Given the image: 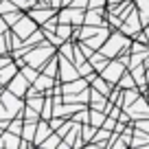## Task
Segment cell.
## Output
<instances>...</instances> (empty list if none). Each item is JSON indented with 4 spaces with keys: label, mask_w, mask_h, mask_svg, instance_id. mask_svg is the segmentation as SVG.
Instances as JSON below:
<instances>
[{
    "label": "cell",
    "mask_w": 149,
    "mask_h": 149,
    "mask_svg": "<svg viewBox=\"0 0 149 149\" xmlns=\"http://www.w3.org/2000/svg\"><path fill=\"white\" fill-rule=\"evenodd\" d=\"M35 20L29 15V18H20L18 22L13 24V33L20 37V40H26V37H31L33 33H35Z\"/></svg>",
    "instance_id": "1"
},
{
    "label": "cell",
    "mask_w": 149,
    "mask_h": 149,
    "mask_svg": "<svg viewBox=\"0 0 149 149\" xmlns=\"http://www.w3.org/2000/svg\"><path fill=\"white\" fill-rule=\"evenodd\" d=\"M7 88H9V90H11L13 94L22 97V94H26V92H29V79L24 77L22 72H18V74L13 77V79L9 81V86H7Z\"/></svg>",
    "instance_id": "2"
},
{
    "label": "cell",
    "mask_w": 149,
    "mask_h": 149,
    "mask_svg": "<svg viewBox=\"0 0 149 149\" xmlns=\"http://www.w3.org/2000/svg\"><path fill=\"white\" fill-rule=\"evenodd\" d=\"M51 84H53V81L48 79V74L44 72V77H37V79H35V90H37V92H40V90H46Z\"/></svg>",
    "instance_id": "11"
},
{
    "label": "cell",
    "mask_w": 149,
    "mask_h": 149,
    "mask_svg": "<svg viewBox=\"0 0 149 149\" xmlns=\"http://www.w3.org/2000/svg\"><path fill=\"white\" fill-rule=\"evenodd\" d=\"M7 64H11V59H9V57H5V55H0V68H5Z\"/></svg>",
    "instance_id": "18"
},
{
    "label": "cell",
    "mask_w": 149,
    "mask_h": 149,
    "mask_svg": "<svg viewBox=\"0 0 149 149\" xmlns=\"http://www.w3.org/2000/svg\"><path fill=\"white\" fill-rule=\"evenodd\" d=\"M53 53V48H35V51H31V53H26V57H24V61H31L33 66H40L44 59H46L48 55Z\"/></svg>",
    "instance_id": "3"
},
{
    "label": "cell",
    "mask_w": 149,
    "mask_h": 149,
    "mask_svg": "<svg viewBox=\"0 0 149 149\" xmlns=\"http://www.w3.org/2000/svg\"><path fill=\"white\" fill-rule=\"evenodd\" d=\"M57 33H59V40H66V37L70 35V26H66V22H61L59 26H57Z\"/></svg>",
    "instance_id": "14"
},
{
    "label": "cell",
    "mask_w": 149,
    "mask_h": 149,
    "mask_svg": "<svg viewBox=\"0 0 149 149\" xmlns=\"http://www.w3.org/2000/svg\"><path fill=\"white\" fill-rule=\"evenodd\" d=\"M22 74L26 77L29 81H35V79H37V72L31 68V66H24V68H22Z\"/></svg>",
    "instance_id": "13"
},
{
    "label": "cell",
    "mask_w": 149,
    "mask_h": 149,
    "mask_svg": "<svg viewBox=\"0 0 149 149\" xmlns=\"http://www.w3.org/2000/svg\"><path fill=\"white\" fill-rule=\"evenodd\" d=\"M18 74V64H7L5 68H0V84L9 86V81Z\"/></svg>",
    "instance_id": "4"
},
{
    "label": "cell",
    "mask_w": 149,
    "mask_h": 149,
    "mask_svg": "<svg viewBox=\"0 0 149 149\" xmlns=\"http://www.w3.org/2000/svg\"><path fill=\"white\" fill-rule=\"evenodd\" d=\"M57 138H59V136H53V140H44V147H53V145H57Z\"/></svg>",
    "instance_id": "17"
},
{
    "label": "cell",
    "mask_w": 149,
    "mask_h": 149,
    "mask_svg": "<svg viewBox=\"0 0 149 149\" xmlns=\"http://www.w3.org/2000/svg\"><path fill=\"white\" fill-rule=\"evenodd\" d=\"M26 125H24V130H22V136L24 138H35V130H37V125H35V121H24Z\"/></svg>",
    "instance_id": "7"
},
{
    "label": "cell",
    "mask_w": 149,
    "mask_h": 149,
    "mask_svg": "<svg viewBox=\"0 0 149 149\" xmlns=\"http://www.w3.org/2000/svg\"><path fill=\"white\" fill-rule=\"evenodd\" d=\"M112 2H118V0H112Z\"/></svg>",
    "instance_id": "19"
},
{
    "label": "cell",
    "mask_w": 149,
    "mask_h": 149,
    "mask_svg": "<svg viewBox=\"0 0 149 149\" xmlns=\"http://www.w3.org/2000/svg\"><path fill=\"white\" fill-rule=\"evenodd\" d=\"M20 140H18V134L13 132H5V134L0 136V147H20Z\"/></svg>",
    "instance_id": "5"
},
{
    "label": "cell",
    "mask_w": 149,
    "mask_h": 149,
    "mask_svg": "<svg viewBox=\"0 0 149 149\" xmlns=\"http://www.w3.org/2000/svg\"><path fill=\"white\" fill-rule=\"evenodd\" d=\"M48 132H51V127H48V125H46V123H44V121H42V123H40V125H37V134H35V143H37V145H42V143H44V136H46V134H48Z\"/></svg>",
    "instance_id": "6"
},
{
    "label": "cell",
    "mask_w": 149,
    "mask_h": 149,
    "mask_svg": "<svg viewBox=\"0 0 149 149\" xmlns=\"http://www.w3.org/2000/svg\"><path fill=\"white\" fill-rule=\"evenodd\" d=\"M9 132H13V134H20L22 132V121H13V123H9V127H7Z\"/></svg>",
    "instance_id": "15"
},
{
    "label": "cell",
    "mask_w": 149,
    "mask_h": 149,
    "mask_svg": "<svg viewBox=\"0 0 149 149\" xmlns=\"http://www.w3.org/2000/svg\"><path fill=\"white\" fill-rule=\"evenodd\" d=\"M7 46H9V33H0V55L7 53Z\"/></svg>",
    "instance_id": "12"
},
{
    "label": "cell",
    "mask_w": 149,
    "mask_h": 149,
    "mask_svg": "<svg viewBox=\"0 0 149 149\" xmlns=\"http://www.w3.org/2000/svg\"><path fill=\"white\" fill-rule=\"evenodd\" d=\"M74 77H77V72L72 70V66L61 61V79H74Z\"/></svg>",
    "instance_id": "10"
},
{
    "label": "cell",
    "mask_w": 149,
    "mask_h": 149,
    "mask_svg": "<svg viewBox=\"0 0 149 149\" xmlns=\"http://www.w3.org/2000/svg\"><path fill=\"white\" fill-rule=\"evenodd\" d=\"M29 15H31L35 22H46V20L53 15V11H48V9H46V11H40V9H37V11H31Z\"/></svg>",
    "instance_id": "8"
},
{
    "label": "cell",
    "mask_w": 149,
    "mask_h": 149,
    "mask_svg": "<svg viewBox=\"0 0 149 149\" xmlns=\"http://www.w3.org/2000/svg\"><path fill=\"white\" fill-rule=\"evenodd\" d=\"M55 66H57V64H55V61H51V64H48V66H46V68H44V72H46V74H48V77H53V74H55Z\"/></svg>",
    "instance_id": "16"
},
{
    "label": "cell",
    "mask_w": 149,
    "mask_h": 149,
    "mask_svg": "<svg viewBox=\"0 0 149 149\" xmlns=\"http://www.w3.org/2000/svg\"><path fill=\"white\" fill-rule=\"evenodd\" d=\"M15 2L13 0H0V15H5V13H11V11H15Z\"/></svg>",
    "instance_id": "9"
}]
</instances>
